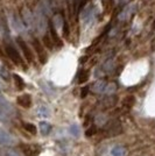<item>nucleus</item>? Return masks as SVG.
Returning <instances> with one entry per match:
<instances>
[{
  "label": "nucleus",
  "instance_id": "nucleus-12",
  "mask_svg": "<svg viewBox=\"0 0 155 156\" xmlns=\"http://www.w3.org/2000/svg\"><path fill=\"white\" fill-rule=\"evenodd\" d=\"M50 37H52V43H54V47H62L63 46V43H62V40L59 39V36H58L57 34V30L54 28V26H50Z\"/></svg>",
  "mask_w": 155,
  "mask_h": 156
},
{
  "label": "nucleus",
  "instance_id": "nucleus-5",
  "mask_svg": "<svg viewBox=\"0 0 155 156\" xmlns=\"http://www.w3.org/2000/svg\"><path fill=\"white\" fill-rule=\"evenodd\" d=\"M81 18L85 23H88V25L92 23L95 21V18H96V8L93 6H88L82 11Z\"/></svg>",
  "mask_w": 155,
  "mask_h": 156
},
{
  "label": "nucleus",
  "instance_id": "nucleus-20",
  "mask_svg": "<svg viewBox=\"0 0 155 156\" xmlns=\"http://www.w3.org/2000/svg\"><path fill=\"white\" fill-rule=\"evenodd\" d=\"M13 80H14V85H15V87H16L19 91H22V90L25 89V82H23V79L20 77L19 75H14Z\"/></svg>",
  "mask_w": 155,
  "mask_h": 156
},
{
  "label": "nucleus",
  "instance_id": "nucleus-13",
  "mask_svg": "<svg viewBox=\"0 0 155 156\" xmlns=\"http://www.w3.org/2000/svg\"><path fill=\"white\" fill-rule=\"evenodd\" d=\"M40 12L48 15L52 12V0H41L40 1Z\"/></svg>",
  "mask_w": 155,
  "mask_h": 156
},
{
  "label": "nucleus",
  "instance_id": "nucleus-16",
  "mask_svg": "<svg viewBox=\"0 0 155 156\" xmlns=\"http://www.w3.org/2000/svg\"><path fill=\"white\" fill-rule=\"evenodd\" d=\"M118 90V85L116 83H113V82H110V83H107L106 86H105V90H104V94H106V96H112V94H114V92Z\"/></svg>",
  "mask_w": 155,
  "mask_h": 156
},
{
  "label": "nucleus",
  "instance_id": "nucleus-26",
  "mask_svg": "<svg viewBox=\"0 0 155 156\" xmlns=\"http://www.w3.org/2000/svg\"><path fill=\"white\" fill-rule=\"evenodd\" d=\"M0 76L2 77L4 80H6V82H8L11 79V73H9V71L7 70L6 68H1L0 69Z\"/></svg>",
  "mask_w": 155,
  "mask_h": 156
},
{
  "label": "nucleus",
  "instance_id": "nucleus-3",
  "mask_svg": "<svg viewBox=\"0 0 155 156\" xmlns=\"http://www.w3.org/2000/svg\"><path fill=\"white\" fill-rule=\"evenodd\" d=\"M32 43H33V47H34V50L38 54L40 63L41 64H45L47 63V59H48V56H47V52H45V47L42 44V42L38 39H33Z\"/></svg>",
  "mask_w": 155,
  "mask_h": 156
},
{
  "label": "nucleus",
  "instance_id": "nucleus-2",
  "mask_svg": "<svg viewBox=\"0 0 155 156\" xmlns=\"http://www.w3.org/2000/svg\"><path fill=\"white\" fill-rule=\"evenodd\" d=\"M104 129L106 130V135L107 136H117V135H119L123 132L121 124L118 120H111V121H109Z\"/></svg>",
  "mask_w": 155,
  "mask_h": 156
},
{
  "label": "nucleus",
  "instance_id": "nucleus-6",
  "mask_svg": "<svg viewBox=\"0 0 155 156\" xmlns=\"http://www.w3.org/2000/svg\"><path fill=\"white\" fill-rule=\"evenodd\" d=\"M136 8H138L136 4H131V5H128L126 8H124L123 11L119 13V15H118V20H119V21H121V22L127 21V20L133 15V14L135 13Z\"/></svg>",
  "mask_w": 155,
  "mask_h": 156
},
{
  "label": "nucleus",
  "instance_id": "nucleus-15",
  "mask_svg": "<svg viewBox=\"0 0 155 156\" xmlns=\"http://www.w3.org/2000/svg\"><path fill=\"white\" fill-rule=\"evenodd\" d=\"M114 68H116V63H114V61H113L112 58H109L103 65H102L100 70H102L104 73H111V72L114 70Z\"/></svg>",
  "mask_w": 155,
  "mask_h": 156
},
{
  "label": "nucleus",
  "instance_id": "nucleus-22",
  "mask_svg": "<svg viewBox=\"0 0 155 156\" xmlns=\"http://www.w3.org/2000/svg\"><path fill=\"white\" fill-rule=\"evenodd\" d=\"M125 153H126V150L121 146H116L113 149L111 150V155L112 156H125Z\"/></svg>",
  "mask_w": 155,
  "mask_h": 156
},
{
  "label": "nucleus",
  "instance_id": "nucleus-18",
  "mask_svg": "<svg viewBox=\"0 0 155 156\" xmlns=\"http://www.w3.org/2000/svg\"><path fill=\"white\" fill-rule=\"evenodd\" d=\"M42 44H43L45 48L49 49V50H52V49H54V43H52V37H50L49 34H45V35H43V37H42Z\"/></svg>",
  "mask_w": 155,
  "mask_h": 156
},
{
  "label": "nucleus",
  "instance_id": "nucleus-17",
  "mask_svg": "<svg viewBox=\"0 0 155 156\" xmlns=\"http://www.w3.org/2000/svg\"><path fill=\"white\" fill-rule=\"evenodd\" d=\"M13 26L19 33H23V30H25V23H23V21L20 19L19 16H16V15L13 18Z\"/></svg>",
  "mask_w": 155,
  "mask_h": 156
},
{
  "label": "nucleus",
  "instance_id": "nucleus-27",
  "mask_svg": "<svg viewBox=\"0 0 155 156\" xmlns=\"http://www.w3.org/2000/svg\"><path fill=\"white\" fill-rule=\"evenodd\" d=\"M39 114H40V117L47 118V117H48V114H49L48 108H47V107H45V106H41V107L39 108Z\"/></svg>",
  "mask_w": 155,
  "mask_h": 156
},
{
  "label": "nucleus",
  "instance_id": "nucleus-9",
  "mask_svg": "<svg viewBox=\"0 0 155 156\" xmlns=\"http://www.w3.org/2000/svg\"><path fill=\"white\" fill-rule=\"evenodd\" d=\"M64 19H63V15L59 13H56L52 16V26L56 30H62V28L64 26Z\"/></svg>",
  "mask_w": 155,
  "mask_h": 156
},
{
  "label": "nucleus",
  "instance_id": "nucleus-21",
  "mask_svg": "<svg viewBox=\"0 0 155 156\" xmlns=\"http://www.w3.org/2000/svg\"><path fill=\"white\" fill-rule=\"evenodd\" d=\"M134 104H135V98L133 96H128L123 100V106L127 110H131L134 106Z\"/></svg>",
  "mask_w": 155,
  "mask_h": 156
},
{
  "label": "nucleus",
  "instance_id": "nucleus-11",
  "mask_svg": "<svg viewBox=\"0 0 155 156\" xmlns=\"http://www.w3.org/2000/svg\"><path fill=\"white\" fill-rule=\"evenodd\" d=\"M22 21H23L25 26L29 27V28H34V26H36L35 19L29 11H23V20Z\"/></svg>",
  "mask_w": 155,
  "mask_h": 156
},
{
  "label": "nucleus",
  "instance_id": "nucleus-23",
  "mask_svg": "<svg viewBox=\"0 0 155 156\" xmlns=\"http://www.w3.org/2000/svg\"><path fill=\"white\" fill-rule=\"evenodd\" d=\"M23 128H25V130H27L29 134H32V135H35L36 132H38L36 126L34 124H31V122H25V124H23Z\"/></svg>",
  "mask_w": 155,
  "mask_h": 156
},
{
  "label": "nucleus",
  "instance_id": "nucleus-29",
  "mask_svg": "<svg viewBox=\"0 0 155 156\" xmlns=\"http://www.w3.org/2000/svg\"><path fill=\"white\" fill-rule=\"evenodd\" d=\"M62 33H63V35H64L65 37L69 36V28H68V23L67 22H64V26L62 28Z\"/></svg>",
  "mask_w": 155,
  "mask_h": 156
},
{
  "label": "nucleus",
  "instance_id": "nucleus-8",
  "mask_svg": "<svg viewBox=\"0 0 155 156\" xmlns=\"http://www.w3.org/2000/svg\"><path fill=\"white\" fill-rule=\"evenodd\" d=\"M117 103H118V97L114 96V94H112V96L104 97L102 99V101H100V105H102L103 108H112V107L116 106Z\"/></svg>",
  "mask_w": 155,
  "mask_h": 156
},
{
  "label": "nucleus",
  "instance_id": "nucleus-7",
  "mask_svg": "<svg viewBox=\"0 0 155 156\" xmlns=\"http://www.w3.org/2000/svg\"><path fill=\"white\" fill-rule=\"evenodd\" d=\"M20 149L25 156H36L39 154L41 149L38 144H20Z\"/></svg>",
  "mask_w": 155,
  "mask_h": 156
},
{
  "label": "nucleus",
  "instance_id": "nucleus-19",
  "mask_svg": "<svg viewBox=\"0 0 155 156\" xmlns=\"http://www.w3.org/2000/svg\"><path fill=\"white\" fill-rule=\"evenodd\" d=\"M40 130H41V134L45 136L52 132V125L45 122V121H41L40 122Z\"/></svg>",
  "mask_w": 155,
  "mask_h": 156
},
{
  "label": "nucleus",
  "instance_id": "nucleus-4",
  "mask_svg": "<svg viewBox=\"0 0 155 156\" xmlns=\"http://www.w3.org/2000/svg\"><path fill=\"white\" fill-rule=\"evenodd\" d=\"M18 44H19L20 49H21V51H22L23 56H25V59H26L29 64L34 63V54L31 50V48L28 47V44L25 42V40L21 39V37H18Z\"/></svg>",
  "mask_w": 155,
  "mask_h": 156
},
{
  "label": "nucleus",
  "instance_id": "nucleus-31",
  "mask_svg": "<svg viewBox=\"0 0 155 156\" xmlns=\"http://www.w3.org/2000/svg\"><path fill=\"white\" fill-rule=\"evenodd\" d=\"M88 91H89V87H84L82 90V93H81V98H85V96L88 94Z\"/></svg>",
  "mask_w": 155,
  "mask_h": 156
},
{
  "label": "nucleus",
  "instance_id": "nucleus-25",
  "mask_svg": "<svg viewBox=\"0 0 155 156\" xmlns=\"http://www.w3.org/2000/svg\"><path fill=\"white\" fill-rule=\"evenodd\" d=\"M97 127L96 126H90V127H88L86 130H85V136L86 137H91V136H95L96 134H97Z\"/></svg>",
  "mask_w": 155,
  "mask_h": 156
},
{
  "label": "nucleus",
  "instance_id": "nucleus-1",
  "mask_svg": "<svg viewBox=\"0 0 155 156\" xmlns=\"http://www.w3.org/2000/svg\"><path fill=\"white\" fill-rule=\"evenodd\" d=\"M5 52H6L7 57L11 59L15 65H22V58H21L19 50L12 43L7 42L5 44Z\"/></svg>",
  "mask_w": 155,
  "mask_h": 156
},
{
  "label": "nucleus",
  "instance_id": "nucleus-30",
  "mask_svg": "<svg viewBox=\"0 0 155 156\" xmlns=\"http://www.w3.org/2000/svg\"><path fill=\"white\" fill-rule=\"evenodd\" d=\"M70 132L75 135V136H78V127L77 126H72L70 128Z\"/></svg>",
  "mask_w": 155,
  "mask_h": 156
},
{
  "label": "nucleus",
  "instance_id": "nucleus-28",
  "mask_svg": "<svg viewBox=\"0 0 155 156\" xmlns=\"http://www.w3.org/2000/svg\"><path fill=\"white\" fill-rule=\"evenodd\" d=\"M92 122H93V118L91 117V115H88L86 117V119H85V121H84V127H90V126H92Z\"/></svg>",
  "mask_w": 155,
  "mask_h": 156
},
{
  "label": "nucleus",
  "instance_id": "nucleus-24",
  "mask_svg": "<svg viewBox=\"0 0 155 156\" xmlns=\"http://www.w3.org/2000/svg\"><path fill=\"white\" fill-rule=\"evenodd\" d=\"M88 79H89V71L88 70H82V71L79 72V75H78L77 82L79 84H82V83H85Z\"/></svg>",
  "mask_w": 155,
  "mask_h": 156
},
{
  "label": "nucleus",
  "instance_id": "nucleus-14",
  "mask_svg": "<svg viewBox=\"0 0 155 156\" xmlns=\"http://www.w3.org/2000/svg\"><path fill=\"white\" fill-rule=\"evenodd\" d=\"M106 82L100 79V80H97L96 83H93L92 86H91V90L95 92V93H104V90H105V86H106Z\"/></svg>",
  "mask_w": 155,
  "mask_h": 156
},
{
  "label": "nucleus",
  "instance_id": "nucleus-10",
  "mask_svg": "<svg viewBox=\"0 0 155 156\" xmlns=\"http://www.w3.org/2000/svg\"><path fill=\"white\" fill-rule=\"evenodd\" d=\"M18 104L23 107V108H29L32 106V98L29 94H22V96H19L18 99H16Z\"/></svg>",
  "mask_w": 155,
  "mask_h": 156
}]
</instances>
